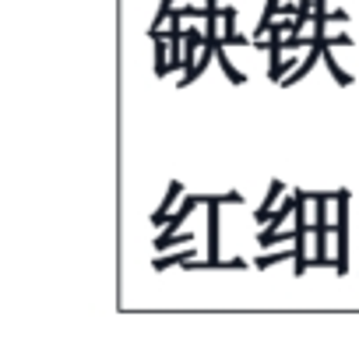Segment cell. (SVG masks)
Listing matches in <instances>:
<instances>
[{
	"instance_id": "1",
	"label": "cell",
	"mask_w": 359,
	"mask_h": 338,
	"mask_svg": "<svg viewBox=\"0 0 359 338\" xmlns=\"http://www.w3.org/2000/svg\"><path fill=\"white\" fill-rule=\"evenodd\" d=\"M338 271H345V257H348V194L338 191Z\"/></svg>"
},
{
	"instance_id": "2",
	"label": "cell",
	"mask_w": 359,
	"mask_h": 338,
	"mask_svg": "<svg viewBox=\"0 0 359 338\" xmlns=\"http://www.w3.org/2000/svg\"><path fill=\"white\" fill-rule=\"evenodd\" d=\"M278 194H282V180H271V187H268V198H264V205H261V212H257V222H268V219H271V208H275Z\"/></svg>"
},
{
	"instance_id": "3",
	"label": "cell",
	"mask_w": 359,
	"mask_h": 338,
	"mask_svg": "<svg viewBox=\"0 0 359 338\" xmlns=\"http://www.w3.org/2000/svg\"><path fill=\"white\" fill-rule=\"evenodd\" d=\"M180 191H184V187H180V184H169V194H165V198H162V205H158V212H155V215H151V222H155V226H158V222H162V219H165V212H169V208H172V201H176V198H180Z\"/></svg>"
}]
</instances>
